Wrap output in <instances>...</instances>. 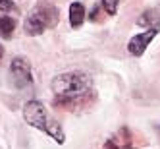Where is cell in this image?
Masks as SVG:
<instances>
[{"label":"cell","instance_id":"8","mask_svg":"<svg viewBox=\"0 0 160 149\" xmlns=\"http://www.w3.org/2000/svg\"><path fill=\"white\" fill-rule=\"evenodd\" d=\"M16 29V19L10 16H0V37L10 39Z\"/></svg>","mask_w":160,"mask_h":149},{"label":"cell","instance_id":"4","mask_svg":"<svg viewBox=\"0 0 160 149\" xmlns=\"http://www.w3.org/2000/svg\"><path fill=\"white\" fill-rule=\"evenodd\" d=\"M10 72H12V79L16 87L23 89L33 83V76H31V64L25 58H14L10 64Z\"/></svg>","mask_w":160,"mask_h":149},{"label":"cell","instance_id":"9","mask_svg":"<svg viewBox=\"0 0 160 149\" xmlns=\"http://www.w3.org/2000/svg\"><path fill=\"white\" fill-rule=\"evenodd\" d=\"M118 4H120V0H102V8H104V12L110 14V16H116Z\"/></svg>","mask_w":160,"mask_h":149},{"label":"cell","instance_id":"7","mask_svg":"<svg viewBox=\"0 0 160 149\" xmlns=\"http://www.w3.org/2000/svg\"><path fill=\"white\" fill-rule=\"evenodd\" d=\"M85 21V6L81 2H72L70 4V25L73 29H79Z\"/></svg>","mask_w":160,"mask_h":149},{"label":"cell","instance_id":"6","mask_svg":"<svg viewBox=\"0 0 160 149\" xmlns=\"http://www.w3.org/2000/svg\"><path fill=\"white\" fill-rule=\"evenodd\" d=\"M137 24L141 27H147V29H154V31H160V14L158 10H147L139 16Z\"/></svg>","mask_w":160,"mask_h":149},{"label":"cell","instance_id":"5","mask_svg":"<svg viewBox=\"0 0 160 149\" xmlns=\"http://www.w3.org/2000/svg\"><path fill=\"white\" fill-rule=\"evenodd\" d=\"M156 33H158V31H154V29H147L145 33L133 35V37L129 39V43H128V51H129V54H131V56H135V58L143 56V54H145V51H147V47L154 41Z\"/></svg>","mask_w":160,"mask_h":149},{"label":"cell","instance_id":"11","mask_svg":"<svg viewBox=\"0 0 160 149\" xmlns=\"http://www.w3.org/2000/svg\"><path fill=\"white\" fill-rule=\"evenodd\" d=\"M4 56V49H2V45H0V58Z\"/></svg>","mask_w":160,"mask_h":149},{"label":"cell","instance_id":"1","mask_svg":"<svg viewBox=\"0 0 160 149\" xmlns=\"http://www.w3.org/2000/svg\"><path fill=\"white\" fill-rule=\"evenodd\" d=\"M23 118L29 126H33V128H37V130L44 132L47 136H50L56 143L62 145L66 141V134L62 130V126L48 114L47 107H44L41 101L33 99V101L25 103L23 105Z\"/></svg>","mask_w":160,"mask_h":149},{"label":"cell","instance_id":"2","mask_svg":"<svg viewBox=\"0 0 160 149\" xmlns=\"http://www.w3.org/2000/svg\"><path fill=\"white\" fill-rule=\"evenodd\" d=\"M91 89V76L85 72H68L52 79V91L60 101H73Z\"/></svg>","mask_w":160,"mask_h":149},{"label":"cell","instance_id":"3","mask_svg":"<svg viewBox=\"0 0 160 149\" xmlns=\"http://www.w3.org/2000/svg\"><path fill=\"white\" fill-rule=\"evenodd\" d=\"M58 18H60V14L54 6H39L27 16L25 31L29 35H41V33H44L47 29L58 24Z\"/></svg>","mask_w":160,"mask_h":149},{"label":"cell","instance_id":"10","mask_svg":"<svg viewBox=\"0 0 160 149\" xmlns=\"http://www.w3.org/2000/svg\"><path fill=\"white\" fill-rule=\"evenodd\" d=\"M0 10H2V12H12V10H16L14 0H0Z\"/></svg>","mask_w":160,"mask_h":149}]
</instances>
